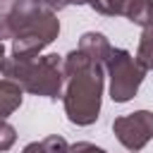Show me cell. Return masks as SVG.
<instances>
[{
  "instance_id": "obj_1",
  "label": "cell",
  "mask_w": 153,
  "mask_h": 153,
  "mask_svg": "<svg viewBox=\"0 0 153 153\" xmlns=\"http://www.w3.org/2000/svg\"><path fill=\"white\" fill-rule=\"evenodd\" d=\"M76 62L79 76H72L69 91H67V112L69 120L76 124H91L98 117L100 108V69L93 62H84L81 55H69Z\"/></svg>"
},
{
  "instance_id": "obj_2",
  "label": "cell",
  "mask_w": 153,
  "mask_h": 153,
  "mask_svg": "<svg viewBox=\"0 0 153 153\" xmlns=\"http://www.w3.org/2000/svg\"><path fill=\"white\" fill-rule=\"evenodd\" d=\"M110 72H112V98L117 103H124L134 96L136 86L141 84L143 72L134 67L127 50H112L110 53Z\"/></svg>"
},
{
  "instance_id": "obj_3",
  "label": "cell",
  "mask_w": 153,
  "mask_h": 153,
  "mask_svg": "<svg viewBox=\"0 0 153 153\" xmlns=\"http://www.w3.org/2000/svg\"><path fill=\"white\" fill-rule=\"evenodd\" d=\"M112 129L117 131L120 141L127 148H141L151 136H153V115L141 110V112H131L129 117H122L112 124Z\"/></svg>"
},
{
  "instance_id": "obj_4",
  "label": "cell",
  "mask_w": 153,
  "mask_h": 153,
  "mask_svg": "<svg viewBox=\"0 0 153 153\" xmlns=\"http://www.w3.org/2000/svg\"><path fill=\"white\" fill-rule=\"evenodd\" d=\"M141 62L146 69H153V26L146 29L143 33V41H141V53H139Z\"/></svg>"
},
{
  "instance_id": "obj_5",
  "label": "cell",
  "mask_w": 153,
  "mask_h": 153,
  "mask_svg": "<svg viewBox=\"0 0 153 153\" xmlns=\"http://www.w3.org/2000/svg\"><path fill=\"white\" fill-rule=\"evenodd\" d=\"M72 153H105V151H100V148H96L91 143H79V146L72 148Z\"/></svg>"
},
{
  "instance_id": "obj_6",
  "label": "cell",
  "mask_w": 153,
  "mask_h": 153,
  "mask_svg": "<svg viewBox=\"0 0 153 153\" xmlns=\"http://www.w3.org/2000/svg\"><path fill=\"white\" fill-rule=\"evenodd\" d=\"M7 5H10V0H0V17L5 14V10H7Z\"/></svg>"
}]
</instances>
